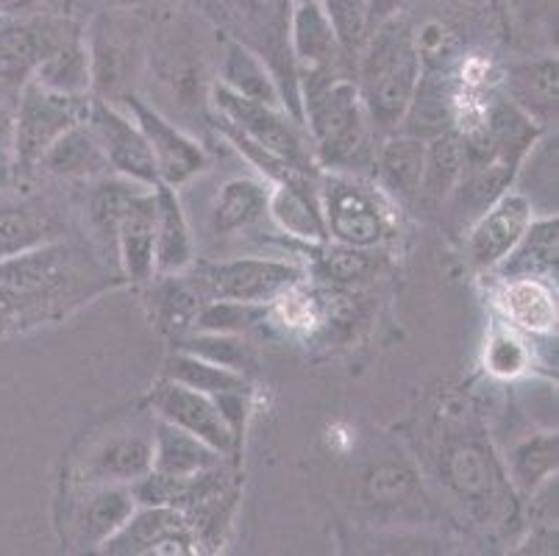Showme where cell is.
Here are the masks:
<instances>
[{"label": "cell", "instance_id": "obj_49", "mask_svg": "<svg viewBox=\"0 0 559 556\" xmlns=\"http://www.w3.org/2000/svg\"><path fill=\"white\" fill-rule=\"evenodd\" d=\"M471 3H481V0H471Z\"/></svg>", "mask_w": 559, "mask_h": 556}, {"label": "cell", "instance_id": "obj_41", "mask_svg": "<svg viewBox=\"0 0 559 556\" xmlns=\"http://www.w3.org/2000/svg\"><path fill=\"white\" fill-rule=\"evenodd\" d=\"M412 45L420 59L424 73H449L462 56V43L456 31L443 20H424L412 28Z\"/></svg>", "mask_w": 559, "mask_h": 556}, {"label": "cell", "instance_id": "obj_31", "mask_svg": "<svg viewBox=\"0 0 559 556\" xmlns=\"http://www.w3.org/2000/svg\"><path fill=\"white\" fill-rule=\"evenodd\" d=\"M39 165L48 173H53V176L62 178H100L106 176V173H111L104 147H100L93 126L86 120L64 131V134L45 151Z\"/></svg>", "mask_w": 559, "mask_h": 556}, {"label": "cell", "instance_id": "obj_38", "mask_svg": "<svg viewBox=\"0 0 559 556\" xmlns=\"http://www.w3.org/2000/svg\"><path fill=\"white\" fill-rule=\"evenodd\" d=\"M56 226L48 214L32 206L0 209V259L37 248L43 242H53Z\"/></svg>", "mask_w": 559, "mask_h": 556}, {"label": "cell", "instance_id": "obj_27", "mask_svg": "<svg viewBox=\"0 0 559 556\" xmlns=\"http://www.w3.org/2000/svg\"><path fill=\"white\" fill-rule=\"evenodd\" d=\"M151 446H154V468L151 471L167 478H179V482L215 471L226 462V457L217 453L215 448L167 421H156V435Z\"/></svg>", "mask_w": 559, "mask_h": 556}, {"label": "cell", "instance_id": "obj_47", "mask_svg": "<svg viewBox=\"0 0 559 556\" xmlns=\"http://www.w3.org/2000/svg\"><path fill=\"white\" fill-rule=\"evenodd\" d=\"M0 181H3V167H0Z\"/></svg>", "mask_w": 559, "mask_h": 556}, {"label": "cell", "instance_id": "obj_3", "mask_svg": "<svg viewBox=\"0 0 559 556\" xmlns=\"http://www.w3.org/2000/svg\"><path fill=\"white\" fill-rule=\"evenodd\" d=\"M420 75L424 68L412 45V25L404 14L370 31L359 50L357 86L373 134L384 137L401 129Z\"/></svg>", "mask_w": 559, "mask_h": 556}, {"label": "cell", "instance_id": "obj_21", "mask_svg": "<svg viewBox=\"0 0 559 556\" xmlns=\"http://www.w3.org/2000/svg\"><path fill=\"white\" fill-rule=\"evenodd\" d=\"M507 100L515 104L537 126L548 129L557 122L559 109V61L557 56H540L510 64L504 73Z\"/></svg>", "mask_w": 559, "mask_h": 556}, {"label": "cell", "instance_id": "obj_1", "mask_svg": "<svg viewBox=\"0 0 559 556\" xmlns=\"http://www.w3.org/2000/svg\"><path fill=\"white\" fill-rule=\"evenodd\" d=\"M437 417L445 423L449 431L443 435V446L437 453V478L449 489V496L479 527L518 523V493L507 478L504 459L492 451L490 440L481 435L471 410L465 406L456 417L460 435H454L451 423L440 412Z\"/></svg>", "mask_w": 559, "mask_h": 556}, {"label": "cell", "instance_id": "obj_33", "mask_svg": "<svg viewBox=\"0 0 559 556\" xmlns=\"http://www.w3.org/2000/svg\"><path fill=\"white\" fill-rule=\"evenodd\" d=\"M39 86L62 95H93L90 50L81 34H70L37 64L32 75Z\"/></svg>", "mask_w": 559, "mask_h": 556}, {"label": "cell", "instance_id": "obj_46", "mask_svg": "<svg viewBox=\"0 0 559 556\" xmlns=\"http://www.w3.org/2000/svg\"><path fill=\"white\" fill-rule=\"evenodd\" d=\"M28 7H32V0H0V20L14 17V14L25 12Z\"/></svg>", "mask_w": 559, "mask_h": 556}, {"label": "cell", "instance_id": "obj_34", "mask_svg": "<svg viewBox=\"0 0 559 556\" xmlns=\"http://www.w3.org/2000/svg\"><path fill=\"white\" fill-rule=\"evenodd\" d=\"M159 282L154 284V318L165 334L187 336L190 331H195L198 312H201V293L195 289V284L187 279V273L181 275H156Z\"/></svg>", "mask_w": 559, "mask_h": 556}, {"label": "cell", "instance_id": "obj_9", "mask_svg": "<svg viewBox=\"0 0 559 556\" xmlns=\"http://www.w3.org/2000/svg\"><path fill=\"white\" fill-rule=\"evenodd\" d=\"M126 104H129V111L140 126L142 137L148 142L156 173H159V184L179 190L210 167L206 147L192 140L187 131H181L176 122L167 120L156 106L145 104L140 95H131V92L126 95Z\"/></svg>", "mask_w": 559, "mask_h": 556}, {"label": "cell", "instance_id": "obj_10", "mask_svg": "<svg viewBox=\"0 0 559 556\" xmlns=\"http://www.w3.org/2000/svg\"><path fill=\"white\" fill-rule=\"evenodd\" d=\"M198 540L185 512L176 507H136L123 527L104 543L111 556H192Z\"/></svg>", "mask_w": 559, "mask_h": 556}, {"label": "cell", "instance_id": "obj_11", "mask_svg": "<svg viewBox=\"0 0 559 556\" xmlns=\"http://www.w3.org/2000/svg\"><path fill=\"white\" fill-rule=\"evenodd\" d=\"M151 401H154V412L159 421L185 428V431H190L192 437L215 448L223 457H240L242 446L231 435V428H228L226 417L221 415V406H217L212 395L179 385V381L162 379Z\"/></svg>", "mask_w": 559, "mask_h": 556}, {"label": "cell", "instance_id": "obj_7", "mask_svg": "<svg viewBox=\"0 0 559 556\" xmlns=\"http://www.w3.org/2000/svg\"><path fill=\"white\" fill-rule=\"evenodd\" d=\"M190 282L203 300H242L276 304L289 289L301 287L307 273L296 262L267 257H231L192 264Z\"/></svg>", "mask_w": 559, "mask_h": 556}, {"label": "cell", "instance_id": "obj_45", "mask_svg": "<svg viewBox=\"0 0 559 556\" xmlns=\"http://www.w3.org/2000/svg\"><path fill=\"white\" fill-rule=\"evenodd\" d=\"M406 0H368V34L381 23L399 17L404 12Z\"/></svg>", "mask_w": 559, "mask_h": 556}, {"label": "cell", "instance_id": "obj_6", "mask_svg": "<svg viewBox=\"0 0 559 556\" xmlns=\"http://www.w3.org/2000/svg\"><path fill=\"white\" fill-rule=\"evenodd\" d=\"M223 17L234 23L228 37L240 39L257 50L264 64L273 70L282 90L284 109L304 122L301 86H298L296 61L289 54V12L293 0H221Z\"/></svg>", "mask_w": 559, "mask_h": 556}, {"label": "cell", "instance_id": "obj_16", "mask_svg": "<svg viewBox=\"0 0 559 556\" xmlns=\"http://www.w3.org/2000/svg\"><path fill=\"white\" fill-rule=\"evenodd\" d=\"M289 54L296 61L298 84L304 79H320L332 75L337 56L343 54L334 37L326 14L318 0H293L289 12Z\"/></svg>", "mask_w": 559, "mask_h": 556}, {"label": "cell", "instance_id": "obj_4", "mask_svg": "<svg viewBox=\"0 0 559 556\" xmlns=\"http://www.w3.org/2000/svg\"><path fill=\"white\" fill-rule=\"evenodd\" d=\"M318 196L334 242L381 251L399 234L401 206L370 176L320 170Z\"/></svg>", "mask_w": 559, "mask_h": 556}, {"label": "cell", "instance_id": "obj_12", "mask_svg": "<svg viewBox=\"0 0 559 556\" xmlns=\"http://www.w3.org/2000/svg\"><path fill=\"white\" fill-rule=\"evenodd\" d=\"M86 122L93 126L95 137H98L100 147H104L111 173L142 184V187H156L159 184V173H156L151 147L145 137H142L140 126L134 122V117L123 115L117 106L106 104L104 98H93Z\"/></svg>", "mask_w": 559, "mask_h": 556}, {"label": "cell", "instance_id": "obj_23", "mask_svg": "<svg viewBox=\"0 0 559 556\" xmlns=\"http://www.w3.org/2000/svg\"><path fill=\"white\" fill-rule=\"evenodd\" d=\"M134 509L136 498L131 493V484L100 482L98 487L86 493V498L75 509V545L84 551H100L106 540L131 518Z\"/></svg>", "mask_w": 559, "mask_h": 556}, {"label": "cell", "instance_id": "obj_28", "mask_svg": "<svg viewBox=\"0 0 559 556\" xmlns=\"http://www.w3.org/2000/svg\"><path fill=\"white\" fill-rule=\"evenodd\" d=\"M217 84L228 86L231 92L242 95L248 100H257L264 106H278L284 109L282 90L273 75V70L264 64L262 56L242 45L240 39L228 37L226 48L221 56V79Z\"/></svg>", "mask_w": 559, "mask_h": 556}, {"label": "cell", "instance_id": "obj_35", "mask_svg": "<svg viewBox=\"0 0 559 556\" xmlns=\"http://www.w3.org/2000/svg\"><path fill=\"white\" fill-rule=\"evenodd\" d=\"M312 248L318 273L340 287H362L381 273V259L368 248H354V245L334 242V239L312 245Z\"/></svg>", "mask_w": 559, "mask_h": 556}, {"label": "cell", "instance_id": "obj_42", "mask_svg": "<svg viewBox=\"0 0 559 556\" xmlns=\"http://www.w3.org/2000/svg\"><path fill=\"white\" fill-rule=\"evenodd\" d=\"M273 304H242V300H203L195 331L215 334H246L271 318Z\"/></svg>", "mask_w": 559, "mask_h": 556}, {"label": "cell", "instance_id": "obj_19", "mask_svg": "<svg viewBox=\"0 0 559 556\" xmlns=\"http://www.w3.org/2000/svg\"><path fill=\"white\" fill-rule=\"evenodd\" d=\"M156 239L154 268L156 275H181L195 264V234L185 212L179 190L156 184Z\"/></svg>", "mask_w": 559, "mask_h": 556}, {"label": "cell", "instance_id": "obj_48", "mask_svg": "<svg viewBox=\"0 0 559 556\" xmlns=\"http://www.w3.org/2000/svg\"><path fill=\"white\" fill-rule=\"evenodd\" d=\"M490 3H504V0H490Z\"/></svg>", "mask_w": 559, "mask_h": 556}, {"label": "cell", "instance_id": "obj_29", "mask_svg": "<svg viewBox=\"0 0 559 556\" xmlns=\"http://www.w3.org/2000/svg\"><path fill=\"white\" fill-rule=\"evenodd\" d=\"M362 498L370 509L384 514H406L424 509V489L418 473L404 462H376L362 478Z\"/></svg>", "mask_w": 559, "mask_h": 556}, {"label": "cell", "instance_id": "obj_13", "mask_svg": "<svg viewBox=\"0 0 559 556\" xmlns=\"http://www.w3.org/2000/svg\"><path fill=\"white\" fill-rule=\"evenodd\" d=\"M535 221V209L528 198L518 190L498 196L481 214H476L474 226L467 232V257L479 270L492 273L496 264L507 257L523 237L528 223Z\"/></svg>", "mask_w": 559, "mask_h": 556}, {"label": "cell", "instance_id": "obj_25", "mask_svg": "<svg viewBox=\"0 0 559 556\" xmlns=\"http://www.w3.org/2000/svg\"><path fill=\"white\" fill-rule=\"evenodd\" d=\"M559 262V221L557 214H543L528 223L518 245L496 264L492 273L507 279H540V282L557 284Z\"/></svg>", "mask_w": 559, "mask_h": 556}, {"label": "cell", "instance_id": "obj_30", "mask_svg": "<svg viewBox=\"0 0 559 556\" xmlns=\"http://www.w3.org/2000/svg\"><path fill=\"white\" fill-rule=\"evenodd\" d=\"M559 440L557 428H546L537 435L523 437L504 457V471L518 498H528L540 484L557 476Z\"/></svg>", "mask_w": 559, "mask_h": 556}, {"label": "cell", "instance_id": "obj_17", "mask_svg": "<svg viewBox=\"0 0 559 556\" xmlns=\"http://www.w3.org/2000/svg\"><path fill=\"white\" fill-rule=\"evenodd\" d=\"M156 239V196L154 190H140L117 221L111 242L123 264V273L134 284H148L156 279L154 268Z\"/></svg>", "mask_w": 559, "mask_h": 556}, {"label": "cell", "instance_id": "obj_43", "mask_svg": "<svg viewBox=\"0 0 559 556\" xmlns=\"http://www.w3.org/2000/svg\"><path fill=\"white\" fill-rule=\"evenodd\" d=\"M343 56H359L368 39V0H318Z\"/></svg>", "mask_w": 559, "mask_h": 556}, {"label": "cell", "instance_id": "obj_39", "mask_svg": "<svg viewBox=\"0 0 559 556\" xmlns=\"http://www.w3.org/2000/svg\"><path fill=\"white\" fill-rule=\"evenodd\" d=\"M532 367V348L526 336L507 320L496 323L485 343V370L496 379L515 381Z\"/></svg>", "mask_w": 559, "mask_h": 556}, {"label": "cell", "instance_id": "obj_24", "mask_svg": "<svg viewBox=\"0 0 559 556\" xmlns=\"http://www.w3.org/2000/svg\"><path fill=\"white\" fill-rule=\"evenodd\" d=\"M70 273V251L62 242H43L23 253L0 259V289L12 295L50 293Z\"/></svg>", "mask_w": 559, "mask_h": 556}, {"label": "cell", "instance_id": "obj_5", "mask_svg": "<svg viewBox=\"0 0 559 556\" xmlns=\"http://www.w3.org/2000/svg\"><path fill=\"white\" fill-rule=\"evenodd\" d=\"M210 106L212 120L231 126L234 131H240L242 137L257 142L262 151L287 162L289 167L309 173V176H320L312 140H309L304 122H298L287 109L242 98V95L217 84V81L210 86Z\"/></svg>", "mask_w": 559, "mask_h": 556}, {"label": "cell", "instance_id": "obj_2", "mask_svg": "<svg viewBox=\"0 0 559 556\" xmlns=\"http://www.w3.org/2000/svg\"><path fill=\"white\" fill-rule=\"evenodd\" d=\"M304 129L314 147L320 170L370 176L376 162L373 129L357 81L350 79H304L301 84Z\"/></svg>", "mask_w": 559, "mask_h": 556}, {"label": "cell", "instance_id": "obj_32", "mask_svg": "<svg viewBox=\"0 0 559 556\" xmlns=\"http://www.w3.org/2000/svg\"><path fill=\"white\" fill-rule=\"evenodd\" d=\"M462 170H465V145H462L460 131H445L426 140L418 201L426 206H440L449 201L460 184Z\"/></svg>", "mask_w": 559, "mask_h": 556}, {"label": "cell", "instance_id": "obj_14", "mask_svg": "<svg viewBox=\"0 0 559 556\" xmlns=\"http://www.w3.org/2000/svg\"><path fill=\"white\" fill-rule=\"evenodd\" d=\"M68 37L64 25L50 20H0V90H23L39 61Z\"/></svg>", "mask_w": 559, "mask_h": 556}, {"label": "cell", "instance_id": "obj_40", "mask_svg": "<svg viewBox=\"0 0 559 556\" xmlns=\"http://www.w3.org/2000/svg\"><path fill=\"white\" fill-rule=\"evenodd\" d=\"M179 351L210 359L215 365L231 367L237 374H248L253 367V348L242 334H215V331H190L176 340Z\"/></svg>", "mask_w": 559, "mask_h": 556}, {"label": "cell", "instance_id": "obj_37", "mask_svg": "<svg viewBox=\"0 0 559 556\" xmlns=\"http://www.w3.org/2000/svg\"><path fill=\"white\" fill-rule=\"evenodd\" d=\"M165 379L179 381V385L192 387L206 395H221L231 390H251V381L246 374H237L231 367L215 365L210 359L190 354V351H176L165 362Z\"/></svg>", "mask_w": 559, "mask_h": 556}, {"label": "cell", "instance_id": "obj_18", "mask_svg": "<svg viewBox=\"0 0 559 556\" xmlns=\"http://www.w3.org/2000/svg\"><path fill=\"white\" fill-rule=\"evenodd\" d=\"M134 31L129 34V23L120 17H98L84 43L90 50V75L93 92L98 98L115 95L126 84V75L134 68Z\"/></svg>", "mask_w": 559, "mask_h": 556}, {"label": "cell", "instance_id": "obj_15", "mask_svg": "<svg viewBox=\"0 0 559 556\" xmlns=\"http://www.w3.org/2000/svg\"><path fill=\"white\" fill-rule=\"evenodd\" d=\"M267 214H271L278 232L293 239H301L309 248L329 239L323 212H320L318 176L293 173L284 181L271 184Z\"/></svg>", "mask_w": 559, "mask_h": 556}, {"label": "cell", "instance_id": "obj_44", "mask_svg": "<svg viewBox=\"0 0 559 556\" xmlns=\"http://www.w3.org/2000/svg\"><path fill=\"white\" fill-rule=\"evenodd\" d=\"M14 151V109L0 98V167L12 159Z\"/></svg>", "mask_w": 559, "mask_h": 556}, {"label": "cell", "instance_id": "obj_8", "mask_svg": "<svg viewBox=\"0 0 559 556\" xmlns=\"http://www.w3.org/2000/svg\"><path fill=\"white\" fill-rule=\"evenodd\" d=\"M93 95H62L28 79L17 92L14 106L12 159L23 167H37L50 145L68 129L90 117Z\"/></svg>", "mask_w": 559, "mask_h": 556}, {"label": "cell", "instance_id": "obj_22", "mask_svg": "<svg viewBox=\"0 0 559 556\" xmlns=\"http://www.w3.org/2000/svg\"><path fill=\"white\" fill-rule=\"evenodd\" d=\"M426 140L393 131L381 137L376 147L373 181L388 192L399 206H409L418 201L420 176H424Z\"/></svg>", "mask_w": 559, "mask_h": 556}, {"label": "cell", "instance_id": "obj_20", "mask_svg": "<svg viewBox=\"0 0 559 556\" xmlns=\"http://www.w3.org/2000/svg\"><path fill=\"white\" fill-rule=\"evenodd\" d=\"M267 201H271V181H264L262 176L228 178L221 184L210 206V232L221 239L251 232L262 221H271Z\"/></svg>", "mask_w": 559, "mask_h": 556}, {"label": "cell", "instance_id": "obj_36", "mask_svg": "<svg viewBox=\"0 0 559 556\" xmlns=\"http://www.w3.org/2000/svg\"><path fill=\"white\" fill-rule=\"evenodd\" d=\"M154 468V446L145 437H117L106 442L93 459V473L98 482L134 484L148 476Z\"/></svg>", "mask_w": 559, "mask_h": 556}, {"label": "cell", "instance_id": "obj_26", "mask_svg": "<svg viewBox=\"0 0 559 556\" xmlns=\"http://www.w3.org/2000/svg\"><path fill=\"white\" fill-rule=\"evenodd\" d=\"M496 304L510 326L528 336H551L557 331V295L540 279H507L496 293Z\"/></svg>", "mask_w": 559, "mask_h": 556}]
</instances>
